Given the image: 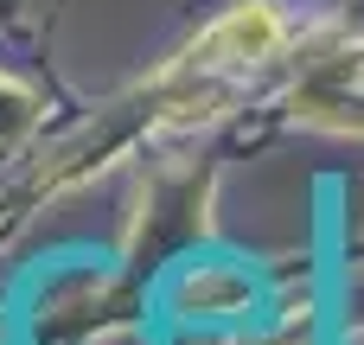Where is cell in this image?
Segmentation results:
<instances>
[{"label": "cell", "mask_w": 364, "mask_h": 345, "mask_svg": "<svg viewBox=\"0 0 364 345\" xmlns=\"http://www.w3.org/2000/svg\"><path fill=\"white\" fill-rule=\"evenodd\" d=\"M275 45H282L275 6H237V13H224V19L192 45V64H198V70H218V64H262V58H275Z\"/></svg>", "instance_id": "1"}, {"label": "cell", "mask_w": 364, "mask_h": 345, "mask_svg": "<svg viewBox=\"0 0 364 345\" xmlns=\"http://www.w3.org/2000/svg\"><path fill=\"white\" fill-rule=\"evenodd\" d=\"M26 122H32V96L13 90V83H0V141H13Z\"/></svg>", "instance_id": "2"}]
</instances>
